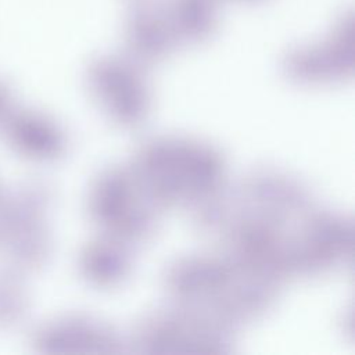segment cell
Returning a JSON list of instances; mask_svg holds the SVG:
<instances>
[{"label": "cell", "mask_w": 355, "mask_h": 355, "mask_svg": "<svg viewBox=\"0 0 355 355\" xmlns=\"http://www.w3.org/2000/svg\"><path fill=\"white\" fill-rule=\"evenodd\" d=\"M90 209L105 236L125 245L146 240L159 211L130 169L104 172L93 186Z\"/></svg>", "instance_id": "cell-2"}, {"label": "cell", "mask_w": 355, "mask_h": 355, "mask_svg": "<svg viewBox=\"0 0 355 355\" xmlns=\"http://www.w3.org/2000/svg\"><path fill=\"white\" fill-rule=\"evenodd\" d=\"M94 86L96 98L110 116L123 126L140 125L148 112L150 97L135 79H97Z\"/></svg>", "instance_id": "cell-3"}, {"label": "cell", "mask_w": 355, "mask_h": 355, "mask_svg": "<svg viewBox=\"0 0 355 355\" xmlns=\"http://www.w3.org/2000/svg\"><path fill=\"white\" fill-rule=\"evenodd\" d=\"M130 171L161 211L189 202L197 207L219 193L223 189L225 162L208 144L154 139L140 148Z\"/></svg>", "instance_id": "cell-1"}, {"label": "cell", "mask_w": 355, "mask_h": 355, "mask_svg": "<svg viewBox=\"0 0 355 355\" xmlns=\"http://www.w3.org/2000/svg\"><path fill=\"white\" fill-rule=\"evenodd\" d=\"M50 333V344L76 345L86 351H116L121 337L107 324L90 319H72L54 327Z\"/></svg>", "instance_id": "cell-5"}, {"label": "cell", "mask_w": 355, "mask_h": 355, "mask_svg": "<svg viewBox=\"0 0 355 355\" xmlns=\"http://www.w3.org/2000/svg\"><path fill=\"white\" fill-rule=\"evenodd\" d=\"M130 257L126 245L111 239L103 237L86 247L82 254V269L87 279L98 286H114L129 272Z\"/></svg>", "instance_id": "cell-4"}]
</instances>
